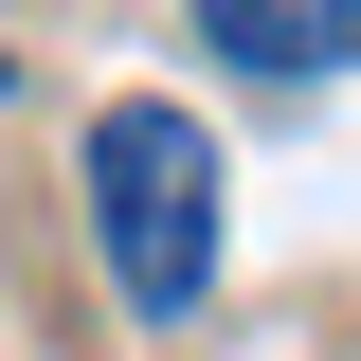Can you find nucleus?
<instances>
[{"instance_id":"obj_1","label":"nucleus","mask_w":361,"mask_h":361,"mask_svg":"<svg viewBox=\"0 0 361 361\" xmlns=\"http://www.w3.org/2000/svg\"><path fill=\"white\" fill-rule=\"evenodd\" d=\"M90 253H109V289L145 325H180L217 289V145H199V109H163V90L90 109Z\"/></svg>"},{"instance_id":"obj_2","label":"nucleus","mask_w":361,"mask_h":361,"mask_svg":"<svg viewBox=\"0 0 361 361\" xmlns=\"http://www.w3.org/2000/svg\"><path fill=\"white\" fill-rule=\"evenodd\" d=\"M199 54L307 90V73H343V54H361V18H343V0H199Z\"/></svg>"}]
</instances>
